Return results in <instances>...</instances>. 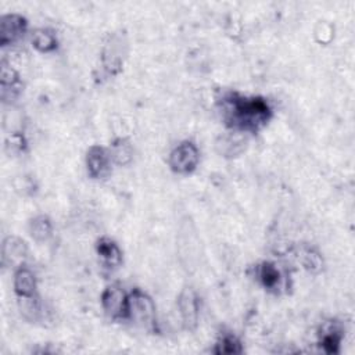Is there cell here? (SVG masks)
Instances as JSON below:
<instances>
[{"label": "cell", "mask_w": 355, "mask_h": 355, "mask_svg": "<svg viewBox=\"0 0 355 355\" xmlns=\"http://www.w3.org/2000/svg\"><path fill=\"white\" fill-rule=\"evenodd\" d=\"M14 291L18 298L37 295V283L35 273L26 268L19 266L14 273Z\"/></svg>", "instance_id": "obj_9"}, {"label": "cell", "mask_w": 355, "mask_h": 355, "mask_svg": "<svg viewBox=\"0 0 355 355\" xmlns=\"http://www.w3.org/2000/svg\"><path fill=\"white\" fill-rule=\"evenodd\" d=\"M301 263L305 269L311 272H316L322 268V258L313 250H305L301 252Z\"/></svg>", "instance_id": "obj_17"}, {"label": "cell", "mask_w": 355, "mask_h": 355, "mask_svg": "<svg viewBox=\"0 0 355 355\" xmlns=\"http://www.w3.org/2000/svg\"><path fill=\"white\" fill-rule=\"evenodd\" d=\"M29 233L36 241H46L51 237L53 225L46 215H37L29 222Z\"/></svg>", "instance_id": "obj_13"}, {"label": "cell", "mask_w": 355, "mask_h": 355, "mask_svg": "<svg viewBox=\"0 0 355 355\" xmlns=\"http://www.w3.org/2000/svg\"><path fill=\"white\" fill-rule=\"evenodd\" d=\"M200 161V151L197 146L190 141L184 140L179 143L169 154L168 164L169 168L179 175H189L191 173Z\"/></svg>", "instance_id": "obj_3"}, {"label": "cell", "mask_w": 355, "mask_h": 355, "mask_svg": "<svg viewBox=\"0 0 355 355\" xmlns=\"http://www.w3.org/2000/svg\"><path fill=\"white\" fill-rule=\"evenodd\" d=\"M128 298L126 294L118 284H111L101 293V306L108 318L112 320L128 318Z\"/></svg>", "instance_id": "obj_4"}, {"label": "cell", "mask_w": 355, "mask_h": 355, "mask_svg": "<svg viewBox=\"0 0 355 355\" xmlns=\"http://www.w3.org/2000/svg\"><path fill=\"white\" fill-rule=\"evenodd\" d=\"M31 42L33 47L40 53H50L57 47L55 35L49 29H36L32 33Z\"/></svg>", "instance_id": "obj_14"}, {"label": "cell", "mask_w": 355, "mask_h": 355, "mask_svg": "<svg viewBox=\"0 0 355 355\" xmlns=\"http://www.w3.org/2000/svg\"><path fill=\"white\" fill-rule=\"evenodd\" d=\"M257 279L259 283L270 291H277L283 286V275L279 266L273 262H262L257 266Z\"/></svg>", "instance_id": "obj_11"}, {"label": "cell", "mask_w": 355, "mask_h": 355, "mask_svg": "<svg viewBox=\"0 0 355 355\" xmlns=\"http://www.w3.org/2000/svg\"><path fill=\"white\" fill-rule=\"evenodd\" d=\"M222 111L226 123L236 132H257L272 116V108L262 97H245L229 93L222 98Z\"/></svg>", "instance_id": "obj_1"}, {"label": "cell", "mask_w": 355, "mask_h": 355, "mask_svg": "<svg viewBox=\"0 0 355 355\" xmlns=\"http://www.w3.org/2000/svg\"><path fill=\"white\" fill-rule=\"evenodd\" d=\"M26 243L17 237V236H8L3 241L1 247V262L4 266H17L19 268L22 265L24 258L26 257Z\"/></svg>", "instance_id": "obj_8"}, {"label": "cell", "mask_w": 355, "mask_h": 355, "mask_svg": "<svg viewBox=\"0 0 355 355\" xmlns=\"http://www.w3.org/2000/svg\"><path fill=\"white\" fill-rule=\"evenodd\" d=\"M96 252H97L101 263L108 269L118 268L122 262V252H121L118 244L114 240H111L110 237H101L97 241Z\"/></svg>", "instance_id": "obj_10"}, {"label": "cell", "mask_w": 355, "mask_h": 355, "mask_svg": "<svg viewBox=\"0 0 355 355\" xmlns=\"http://www.w3.org/2000/svg\"><path fill=\"white\" fill-rule=\"evenodd\" d=\"M110 155H111V159L118 165H125V164L130 162L132 155H133L130 143L125 139L116 140L110 148Z\"/></svg>", "instance_id": "obj_15"}, {"label": "cell", "mask_w": 355, "mask_h": 355, "mask_svg": "<svg viewBox=\"0 0 355 355\" xmlns=\"http://www.w3.org/2000/svg\"><path fill=\"white\" fill-rule=\"evenodd\" d=\"M241 351V344L233 334H223L218 340L215 348L216 354H240Z\"/></svg>", "instance_id": "obj_16"}, {"label": "cell", "mask_w": 355, "mask_h": 355, "mask_svg": "<svg viewBox=\"0 0 355 355\" xmlns=\"http://www.w3.org/2000/svg\"><path fill=\"white\" fill-rule=\"evenodd\" d=\"M178 308H179L183 327L189 331L196 330V327L198 324L200 311H198L197 295L191 287H184L180 291V294L178 297Z\"/></svg>", "instance_id": "obj_5"}, {"label": "cell", "mask_w": 355, "mask_h": 355, "mask_svg": "<svg viewBox=\"0 0 355 355\" xmlns=\"http://www.w3.org/2000/svg\"><path fill=\"white\" fill-rule=\"evenodd\" d=\"M129 320L135 322L136 324L147 329L154 330L157 322V312L155 304L150 295L143 293L139 288H135L128 298V318Z\"/></svg>", "instance_id": "obj_2"}, {"label": "cell", "mask_w": 355, "mask_h": 355, "mask_svg": "<svg viewBox=\"0 0 355 355\" xmlns=\"http://www.w3.org/2000/svg\"><path fill=\"white\" fill-rule=\"evenodd\" d=\"M341 337H343V331H341L340 326L334 322H329L327 324H324L322 327L319 343H320L322 348L324 349V352L334 354L338 351Z\"/></svg>", "instance_id": "obj_12"}, {"label": "cell", "mask_w": 355, "mask_h": 355, "mask_svg": "<svg viewBox=\"0 0 355 355\" xmlns=\"http://www.w3.org/2000/svg\"><path fill=\"white\" fill-rule=\"evenodd\" d=\"M26 19L19 14H7L0 22V43L1 46L18 42L26 32Z\"/></svg>", "instance_id": "obj_6"}, {"label": "cell", "mask_w": 355, "mask_h": 355, "mask_svg": "<svg viewBox=\"0 0 355 355\" xmlns=\"http://www.w3.org/2000/svg\"><path fill=\"white\" fill-rule=\"evenodd\" d=\"M111 161L112 159L108 150L101 146H92L86 154V168L89 176L93 179L107 176L111 168Z\"/></svg>", "instance_id": "obj_7"}]
</instances>
